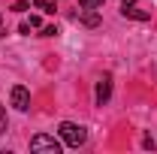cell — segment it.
Here are the masks:
<instances>
[{"label": "cell", "instance_id": "7c38bea8", "mask_svg": "<svg viewBox=\"0 0 157 154\" xmlns=\"http://www.w3.org/2000/svg\"><path fill=\"white\" fill-rule=\"evenodd\" d=\"M0 37H3V15H0Z\"/></svg>", "mask_w": 157, "mask_h": 154}, {"label": "cell", "instance_id": "7a4b0ae2", "mask_svg": "<svg viewBox=\"0 0 157 154\" xmlns=\"http://www.w3.org/2000/svg\"><path fill=\"white\" fill-rule=\"evenodd\" d=\"M30 151H36V154H60V139H55V136H48V133H36L30 139Z\"/></svg>", "mask_w": 157, "mask_h": 154}, {"label": "cell", "instance_id": "52a82bcc", "mask_svg": "<svg viewBox=\"0 0 157 154\" xmlns=\"http://www.w3.org/2000/svg\"><path fill=\"white\" fill-rule=\"evenodd\" d=\"M33 6H36V9H42V12H55L58 0H33Z\"/></svg>", "mask_w": 157, "mask_h": 154}, {"label": "cell", "instance_id": "3957f363", "mask_svg": "<svg viewBox=\"0 0 157 154\" xmlns=\"http://www.w3.org/2000/svg\"><path fill=\"white\" fill-rule=\"evenodd\" d=\"M9 100H12V106H15L18 112H27V109H30V91H27L24 85H15V88L9 91Z\"/></svg>", "mask_w": 157, "mask_h": 154}, {"label": "cell", "instance_id": "5b68a950", "mask_svg": "<svg viewBox=\"0 0 157 154\" xmlns=\"http://www.w3.org/2000/svg\"><path fill=\"white\" fill-rule=\"evenodd\" d=\"M76 18L82 21L85 27H97V24H100V12H97V9H85V12L78 9V12H76Z\"/></svg>", "mask_w": 157, "mask_h": 154}, {"label": "cell", "instance_id": "8992f818", "mask_svg": "<svg viewBox=\"0 0 157 154\" xmlns=\"http://www.w3.org/2000/svg\"><path fill=\"white\" fill-rule=\"evenodd\" d=\"M121 12H124V18H136V21H148V18H151V12H142V9H136V3H127V6H121Z\"/></svg>", "mask_w": 157, "mask_h": 154}, {"label": "cell", "instance_id": "ba28073f", "mask_svg": "<svg viewBox=\"0 0 157 154\" xmlns=\"http://www.w3.org/2000/svg\"><path fill=\"white\" fill-rule=\"evenodd\" d=\"M82 9H94V6H103V0H78Z\"/></svg>", "mask_w": 157, "mask_h": 154}, {"label": "cell", "instance_id": "6da1fadb", "mask_svg": "<svg viewBox=\"0 0 157 154\" xmlns=\"http://www.w3.org/2000/svg\"><path fill=\"white\" fill-rule=\"evenodd\" d=\"M60 139H63V145H70V148H78V145H85V139H88V130L82 127V124H73V121H63L58 127Z\"/></svg>", "mask_w": 157, "mask_h": 154}, {"label": "cell", "instance_id": "8fae6325", "mask_svg": "<svg viewBox=\"0 0 157 154\" xmlns=\"http://www.w3.org/2000/svg\"><path fill=\"white\" fill-rule=\"evenodd\" d=\"M27 6H30V0H18V3H15V6H12V9H15V12H24V9H27Z\"/></svg>", "mask_w": 157, "mask_h": 154}, {"label": "cell", "instance_id": "30bf717a", "mask_svg": "<svg viewBox=\"0 0 157 154\" xmlns=\"http://www.w3.org/2000/svg\"><path fill=\"white\" fill-rule=\"evenodd\" d=\"M0 133H6V109L0 106Z\"/></svg>", "mask_w": 157, "mask_h": 154}, {"label": "cell", "instance_id": "277c9868", "mask_svg": "<svg viewBox=\"0 0 157 154\" xmlns=\"http://www.w3.org/2000/svg\"><path fill=\"white\" fill-rule=\"evenodd\" d=\"M94 97H97V106L109 103V97H112V76H109V73H106V76H100V82H97V91H94Z\"/></svg>", "mask_w": 157, "mask_h": 154}, {"label": "cell", "instance_id": "9c48e42d", "mask_svg": "<svg viewBox=\"0 0 157 154\" xmlns=\"http://www.w3.org/2000/svg\"><path fill=\"white\" fill-rule=\"evenodd\" d=\"M55 33H58V27H55V24H45V27H42V33H39V37H55Z\"/></svg>", "mask_w": 157, "mask_h": 154}]
</instances>
